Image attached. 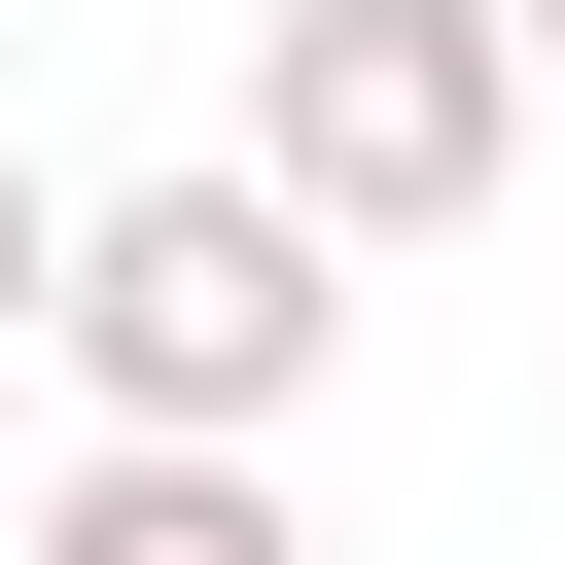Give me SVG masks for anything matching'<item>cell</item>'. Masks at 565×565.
Segmentation results:
<instances>
[{
  "mask_svg": "<svg viewBox=\"0 0 565 565\" xmlns=\"http://www.w3.org/2000/svg\"><path fill=\"white\" fill-rule=\"evenodd\" d=\"M35 247H71V177H35V141H0V353H35Z\"/></svg>",
  "mask_w": 565,
  "mask_h": 565,
  "instance_id": "4",
  "label": "cell"
},
{
  "mask_svg": "<svg viewBox=\"0 0 565 565\" xmlns=\"http://www.w3.org/2000/svg\"><path fill=\"white\" fill-rule=\"evenodd\" d=\"M247 177L318 247H459L530 177V35L494 0H247Z\"/></svg>",
  "mask_w": 565,
  "mask_h": 565,
  "instance_id": "2",
  "label": "cell"
},
{
  "mask_svg": "<svg viewBox=\"0 0 565 565\" xmlns=\"http://www.w3.org/2000/svg\"><path fill=\"white\" fill-rule=\"evenodd\" d=\"M35 565H282V459H177V424H106V459L35 494Z\"/></svg>",
  "mask_w": 565,
  "mask_h": 565,
  "instance_id": "3",
  "label": "cell"
},
{
  "mask_svg": "<svg viewBox=\"0 0 565 565\" xmlns=\"http://www.w3.org/2000/svg\"><path fill=\"white\" fill-rule=\"evenodd\" d=\"M494 35H530V71H565V0H494Z\"/></svg>",
  "mask_w": 565,
  "mask_h": 565,
  "instance_id": "5",
  "label": "cell"
},
{
  "mask_svg": "<svg viewBox=\"0 0 565 565\" xmlns=\"http://www.w3.org/2000/svg\"><path fill=\"white\" fill-rule=\"evenodd\" d=\"M35 353H71V424H177V459H282L318 424V353H353V247L212 141V177H106L71 247H35Z\"/></svg>",
  "mask_w": 565,
  "mask_h": 565,
  "instance_id": "1",
  "label": "cell"
}]
</instances>
